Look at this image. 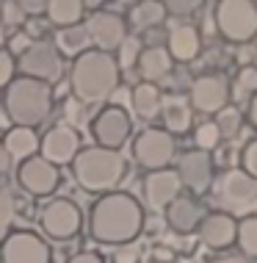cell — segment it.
I'll list each match as a JSON object with an SVG mask.
<instances>
[{
    "label": "cell",
    "mask_w": 257,
    "mask_h": 263,
    "mask_svg": "<svg viewBox=\"0 0 257 263\" xmlns=\"http://www.w3.org/2000/svg\"><path fill=\"white\" fill-rule=\"evenodd\" d=\"M144 208L130 191H111L97 197L89 208V238L103 247L135 244L144 230Z\"/></svg>",
    "instance_id": "cell-1"
},
{
    "label": "cell",
    "mask_w": 257,
    "mask_h": 263,
    "mask_svg": "<svg viewBox=\"0 0 257 263\" xmlns=\"http://www.w3.org/2000/svg\"><path fill=\"white\" fill-rule=\"evenodd\" d=\"M122 67L116 55L103 50H86L72 61L69 69V86L81 105H97L111 100V95L119 89Z\"/></svg>",
    "instance_id": "cell-2"
},
{
    "label": "cell",
    "mask_w": 257,
    "mask_h": 263,
    "mask_svg": "<svg viewBox=\"0 0 257 263\" xmlns=\"http://www.w3.org/2000/svg\"><path fill=\"white\" fill-rule=\"evenodd\" d=\"M55 91L50 83L36 78L19 75L14 83L3 89V111L11 125L19 127H36L53 114Z\"/></svg>",
    "instance_id": "cell-3"
},
{
    "label": "cell",
    "mask_w": 257,
    "mask_h": 263,
    "mask_svg": "<svg viewBox=\"0 0 257 263\" xmlns=\"http://www.w3.org/2000/svg\"><path fill=\"white\" fill-rule=\"evenodd\" d=\"M127 175V161L122 150H108V147H83L81 155L72 163L75 183L89 194H111L119 189V183Z\"/></svg>",
    "instance_id": "cell-4"
},
{
    "label": "cell",
    "mask_w": 257,
    "mask_h": 263,
    "mask_svg": "<svg viewBox=\"0 0 257 263\" xmlns=\"http://www.w3.org/2000/svg\"><path fill=\"white\" fill-rule=\"evenodd\" d=\"M39 233L47 241H58V244H67L75 236H81L83 230V211L77 208L75 200L69 197H53L39 208Z\"/></svg>",
    "instance_id": "cell-5"
},
{
    "label": "cell",
    "mask_w": 257,
    "mask_h": 263,
    "mask_svg": "<svg viewBox=\"0 0 257 263\" xmlns=\"http://www.w3.org/2000/svg\"><path fill=\"white\" fill-rule=\"evenodd\" d=\"M216 28L232 45H249L257 39V3L254 0H219Z\"/></svg>",
    "instance_id": "cell-6"
},
{
    "label": "cell",
    "mask_w": 257,
    "mask_h": 263,
    "mask_svg": "<svg viewBox=\"0 0 257 263\" xmlns=\"http://www.w3.org/2000/svg\"><path fill=\"white\" fill-rule=\"evenodd\" d=\"M213 197L227 213H246L257 205V180L244 166L224 169L213 183Z\"/></svg>",
    "instance_id": "cell-7"
},
{
    "label": "cell",
    "mask_w": 257,
    "mask_h": 263,
    "mask_svg": "<svg viewBox=\"0 0 257 263\" xmlns=\"http://www.w3.org/2000/svg\"><path fill=\"white\" fill-rule=\"evenodd\" d=\"M133 161L147 172L169 169L177 161V136L166 127H147L133 139Z\"/></svg>",
    "instance_id": "cell-8"
},
{
    "label": "cell",
    "mask_w": 257,
    "mask_h": 263,
    "mask_svg": "<svg viewBox=\"0 0 257 263\" xmlns=\"http://www.w3.org/2000/svg\"><path fill=\"white\" fill-rule=\"evenodd\" d=\"M133 136V117L122 105H103L91 119V139L97 147L122 150Z\"/></svg>",
    "instance_id": "cell-9"
},
{
    "label": "cell",
    "mask_w": 257,
    "mask_h": 263,
    "mask_svg": "<svg viewBox=\"0 0 257 263\" xmlns=\"http://www.w3.org/2000/svg\"><path fill=\"white\" fill-rule=\"evenodd\" d=\"M14 180H17L19 191H25L28 197H36V200H45V197H53L61 186V169L55 163H50L47 158H28L23 163H17L14 169Z\"/></svg>",
    "instance_id": "cell-10"
},
{
    "label": "cell",
    "mask_w": 257,
    "mask_h": 263,
    "mask_svg": "<svg viewBox=\"0 0 257 263\" xmlns=\"http://www.w3.org/2000/svg\"><path fill=\"white\" fill-rule=\"evenodd\" d=\"M0 263H53V250L42 233L9 230L0 247Z\"/></svg>",
    "instance_id": "cell-11"
},
{
    "label": "cell",
    "mask_w": 257,
    "mask_h": 263,
    "mask_svg": "<svg viewBox=\"0 0 257 263\" xmlns=\"http://www.w3.org/2000/svg\"><path fill=\"white\" fill-rule=\"evenodd\" d=\"M188 100L194 105V111L205 114V117H216L219 111H224L232 100V86L221 72H205L194 78L188 89Z\"/></svg>",
    "instance_id": "cell-12"
},
{
    "label": "cell",
    "mask_w": 257,
    "mask_h": 263,
    "mask_svg": "<svg viewBox=\"0 0 257 263\" xmlns=\"http://www.w3.org/2000/svg\"><path fill=\"white\" fill-rule=\"evenodd\" d=\"M17 61H19V75L36 78V81H45L50 86L55 81H61V75H64V59H61L58 45H53L47 39L33 42L31 50L25 55H19Z\"/></svg>",
    "instance_id": "cell-13"
},
{
    "label": "cell",
    "mask_w": 257,
    "mask_h": 263,
    "mask_svg": "<svg viewBox=\"0 0 257 263\" xmlns=\"http://www.w3.org/2000/svg\"><path fill=\"white\" fill-rule=\"evenodd\" d=\"M177 175H180L183 186L191 191L194 197H202L213 191V183H216V163H213V155L208 150H185L177 158Z\"/></svg>",
    "instance_id": "cell-14"
},
{
    "label": "cell",
    "mask_w": 257,
    "mask_h": 263,
    "mask_svg": "<svg viewBox=\"0 0 257 263\" xmlns=\"http://www.w3.org/2000/svg\"><path fill=\"white\" fill-rule=\"evenodd\" d=\"M86 25H89L94 50H103V53H119V47L130 39V23L116 11L100 9L97 14H91Z\"/></svg>",
    "instance_id": "cell-15"
},
{
    "label": "cell",
    "mask_w": 257,
    "mask_h": 263,
    "mask_svg": "<svg viewBox=\"0 0 257 263\" xmlns=\"http://www.w3.org/2000/svg\"><path fill=\"white\" fill-rule=\"evenodd\" d=\"M81 150H83L81 133H77L69 122H58V125L50 127V130H45L39 155L61 169V166H72L75 158L81 155Z\"/></svg>",
    "instance_id": "cell-16"
},
{
    "label": "cell",
    "mask_w": 257,
    "mask_h": 263,
    "mask_svg": "<svg viewBox=\"0 0 257 263\" xmlns=\"http://www.w3.org/2000/svg\"><path fill=\"white\" fill-rule=\"evenodd\" d=\"M183 180L177 169H158V172H147L141 180V194H144L147 208L152 211H166L177 197L183 194Z\"/></svg>",
    "instance_id": "cell-17"
},
{
    "label": "cell",
    "mask_w": 257,
    "mask_h": 263,
    "mask_svg": "<svg viewBox=\"0 0 257 263\" xmlns=\"http://www.w3.org/2000/svg\"><path fill=\"white\" fill-rule=\"evenodd\" d=\"M238 222L241 219H235V213L213 211L199 224V230H196L199 241L213 252H224L230 247H238Z\"/></svg>",
    "instance_id": "cell-18"
},
{
    "label": "cell",
    "mask_w": 257,
    "mask_h": 263,
    "mask_svg": "<svg viewBox=\"0 0 257 263\" xmlns=\"http://www.w3.org/2000/svg\"><path fill=\"white\" fill-rule=\"evenodd\" d=\"M163 216H166V224H169L171 233L188 236V233L199 230V224H202V219L208 216V213L202 211V205H199V200L194 194H180L166 211H163Z\"/></svg>",
    "instance_id": "cell-19"
},
{
    "label": "cell",
    "mask_w": 257,
    "mask_h": 263,
    "mask_svg": "<svg viewBox=\"0 0 257 263\" xmlns=\"http://www.w3.org/2000/svg\"><path fill=\"white\" fill-rule=\"evenodd\" d=\"M3 150L11 155L17 163H23L28 158H36L42 153V136L36 133V127H19L14 125L6 130L3 136Z\"/></svg>",
    "instance_id": "cell-20"
},
{
    "label": "cell",
    "mask_w": 257,
    "mask_h": 263,
    "mask_svg": "<svg viewBox=\"0 0 257 263\" xmlns=\"http://www.w3.org/2000/svg\"><path fill=\"white\" fill-rule=\"evenodd\" d=\"M166 47H169L171 59H174L177 64H188L199 55V50H202V36H199V31L194 25L185 23V25L171 28Z\"/></svg>",
    "instance_id": "cell-21"
},
{
    "label": "cell",
    "mask_w": 257,
    "mask_h": 263,
    "mask_svg": "<svg viewBox=\"0 0 257 263\" xmlns=\"http://www.w3.org/2000/svg\"><path fill=\"white\" fill-rule=\"evenodd\" d=\"M139 75L144 78L147 83H158L163 78L171 75V69H174V59H171L169 47H144V53H141V61H139Z\"/></svg>",
    "instance_id": "cell-22"
},
{
    "label": "cell",
    "mask_w": 257,
    "mask_h": 263,
    "mask_svg": "<svg viewBox=\"0 0 257 263\" xmlns=\"http://www.w3.org/2000/svg\"><path fill=\"white\" fill-rule=\"evenodd\" d=\"M161 117H163V127L180 139L194 127V105H191V100H185V97H169L163 103Z\"/></svg>",
    "instance_id": "cell-23"
},
{
    "label": "cell",
    "mask_w": 257,
    "mask_h": 263,
    "mask_svg": "<svg viewBox=\"0 0 257 263\" xmlns=\"http://www.w3.org/2000/svg\"><path fill=\"white\" fill-rule=\"evenodd\" d=\"M130 103H133V114L139 119H155L158 114L163 111V91L158 89V83H147V81H141V83H135V89H133V95H130Z\"/></svg>",
    "instance_id": "cell-24"
},
{
    "label": "cell",
    "mask_w": 257,
    "mask_h": 263,
    "mask_svg": "<svg viewBox=\"0 0 257 263\" xmlns=\"http://www.w3.org/2000/svg\"><path fill=\"white\" fill-rule=\"evenodd\" d=\"M169 9L161 3V0H139V3L127 14V23H130L133 31H152L166 23Z\"/></svg>",
    "instance_id": "cell-25"
},
{
    "label": "cell",
    "mask_w": 257,
    "mask_h": 263,
    "mask_svg": "<svg viewBox=\"0 0 257 263\" xmlns=\"http://www.w3.org/2000/svg\"><path fill=\"white\" fill-rule=\"evenodd\" d=\"M47 20L55 28H75L83 25V14H86V3L83 0H50L47 6Z\"/></svg>",
    "instance_id": "cell-26"
},
{
    "label": "cell",
    "mask_w": 257,
    "mask_h": 263,
    "mask_svg": "<svg viewBox=\"0 0 257 263\" xmlns=\"http://www.w3.org/2000/svg\"><path fill=\"white\" fill-rule=\"evenodd\" d=\"M89 42H91V33H89V25H75V28H64V31L55 33V45H58L61 53L67 55H81L89 50Z\"/></svg>",
    "instance_id": "cell-27"
},
{
    "label": "cell",
    "mask_w": 257,
    "mask_h": 263,
    "mask_svg": "<svg viewBox=\"0 0 257 263\" xmlns=\"http://www.w3.org/2000/svg\"><path fill=\"white\" fill-rule=\"evenodd\" d=\"M238 250L244 258H257V213L241 216L238 222Z\"/></svg>",
    "instance_id": "cell-28"
},
{
    "label": "cell",
    "mask_w": 257,
    "mask_h": 263,
    "mask_svg": "<svg viewBox=\"0 0 257 263\" xmlns=\"http://www.w3.org/2000/svg\"><path fill=\"white\" fill-rule=\"evenodd\" d=\"M25 205L17 200V191L9 189V186H3L0 189V224H3V230L9 233L11 230V224H14V219L23 213Z\"/></svg>",
    "instance_id": "cell-29"
},
{
    "label": "cell",
    "mask_w": 257,
    "mask_h": 263,
    "mask_svg": "<svg viewBox=\"0 0 257 263\" xmlns=\"http://www.w3.org/2000/svg\"><path fill=\"white\" fill-rule=\"evenodd\" d=\"M221 139H224V136H221L216 119H205V122H199V125L194 127V147H196V150L213 153V150L219 147Z\"/></svg>",
    "instance_id": "cell-30"
},
{
    "label": "cell",
    "mask_w": 257,
    "mask_h": 263,
    "mask_svg": "<svg viewBox=\"0 0 257 263\" xmlns=\"http://www.w3.org/2000/svg\"><path fill=\"white\" fill-rule=\"evenodd\" d=\"M213 119H216V125H219V130H221L224 139H235L241 130H244V114L235 108V105H227V108L219 111Z\"/></svg>",
    "instance_id": "cell-31"
},
{
    "label": "cell",
    "mask_w": 257,
    "mask_h": 263,
    "mask_svg": "<svg viewBox=\"0 0 257 263\" xmlns=\"http://www.w3.org/2000/svg\"><path fill=\"white\" fill-rule=\"evenodd\" d=\"M235 95L246 97V100H252V97L257 95V67L254 64L241 67L238 78H235Z\"/></svg>",
    "instance_id": "cell-32"
},
{
    "label": "cell",
    "mask_w": 257,
    "mask_h": 263,
    "mask_svg": "<svg viewBox=\"0 0 257 263\" xmlns=\"http://www.w3.org/2000/svg\"><path fill=\"white\" fill-rule=\"evenodd\" d=\"M141 53H144V47H141L139 36H130V39H127L122 47H119V53H116L119 67H122V69H133V67H139Z\"/></svg>",
    "instance_id": "cell-33"
},
{
    "label": "cell",
    "mask_w": 257,
    "mask_h": 263,
    "mask_svg": "<svg viewBox=\"0 0 257 263\" xmlns=\"http://www.w3.org/2000/svg\"><path fill=\"white\" fill-rule=\"evenodd\" d=\"M17 69H19L17 55H14L9 47H3V50H0V83H3V89L19 78V75H17Z\"/></svg>",
    "instance_id": "cell-34"
},
{
    "label": "cell",
    "mask_w": 257,
    "mask_h": 263,
    "mask_svg": "<svg viewBox=\"0 0 257 263\" xmlns=\"http://www.w3.org/2000/svg\"><path fill=\"white\" fill-rule=\"evenodd\" d=\"M144 252H141L139 244H122L111 250V263H141Z\"/></svg>",
    "instance_id": "cell-35"
},
{
    "label": "cell",
    "mask_w": 257,
    "mask_h": 263,
    "mask_svg": "<svg viewBox=\"0 0 257 263\" xmlns=\"http://www.w3.org/2000/svg\"><path fill=\"white\" fill-rule=\"evenodd\" d=\"M33 42H36V39H33L31 33H28L25 28H23V31L11 33V36H9V42H6V47H9V50H11V53L19 59V55H25V53L33 47Z\"/></svg>",
    "instance_id": "cell-36"
},
{
    "label": "cell",
    "mask_w": 257,
    "mask_h": 263,
    "mask_svg": "<svg viewBox=\"0 0 257 263\" xmlns=\"http://www.w3.org/2000/svg\"><path fill=\"white\" fill-rule=\"evenodd\" d=\"M3 23L9 25V28H25L28 25V14L19 9L14 0H6V6H3Z\"/></svg>",
    "instance_id": "cell-37"
},
{
    "label": "cell",
    "mask_w": 257,
    "mask_h": 263,
    "mask_svg": "<svg viewBox=\"0 0 257 263\" xmlns=\"http://www.w3.org/2000/svg\"><path fill=\"white\" fill-rule=\"evenodd\" d=\"M241 166L257 180V136L246 141V147L241 150Z\"/></svg>",
    "instance_id": "cell-38"
},
{
    "label": "cell",
    "mask_w": 257,
    "mask_h": 263,
    "mask_svg": "<svg viewBox=\"0 0 257 263\" xmlns=\"http://www.w3.org/2000/svg\"><path fill=\"white\" fill-rule=\"evenodd\" d=\"M161 3L169 9V14L188 17V14H194V11L199 9V3H202V0H161Z\"/></svg>",
    "instance_id": "cell-39"
},
{
    "label": "cell",
    "mask_w": 257,
    "mask_h": 263,
    "mask_svg": "<svg viewBox=\"0 0 257 263\" xmlns=\"http://www.w3.org/2000/svg\"><path fill=\"white\" fill-rule=\"evenodd\" d=\"M14 3H17L25 14H42V11H47L50 0H14Z\"/></svg>",
    "instance_id": "cell-40"
},
{
    "label": "cell",
    "mask_w": 257,
    "mask_h": 263,
    "mask_svg": "<svg viewBox=\"0 0 257 263\" xmlns=\"http://www.w3.org/2000/svg\"><path fill=\"white\" fill-rule=\"evenodd\" d=\"M177 255H174V250L171 247H166V244H155L152 247V260H158V263H171Z\"/></svg>",
    "instance_id": "cell-41"
},
{
    "label": "cell",
    "mask_w": 257,
    "mask_h": 263,
    "mask_svg": "<svg viewBox=\"0 0 257 263\" xmlns=\"http://www.w3.org/2000/svg\"><path fill=\"white\" fill-rule=\"evenodd\" d=\"M64 263H105V258L100 252H75L72 258H67Z\"/></svg>",
    "instance_id": "cell-42"
},
{
    "label": "cell",
    "mask_w": 257,
    "mask_h": 263,
    "mask_svg": "<svg viewBox=\"0 0 257 263\" xmlns=\"http://www.w3.org/2000/svg\"><path fill=\"white\" fill-rule=\"evenodd\" d=\"M246 119H249V125L257 130V95H254L252 100H249V105H246Z\"/></svg>",
    "instance_id": "cell-43"
},
{
    "label": "cell",
    "mask_w": 257,
    "mask_h": 263,
    "mask_svg": "<svg viewBox=\"0 0 257 263\" xmlns=\"http://www.w3.org/2000/svg\"><path fill=\"white\" fill-rule=\"evenodd\" d=\"M210 263H249V258H244V255H224V258H216Z\"/></svg>",
    "instance_id": "cell-44"
},
{
    "label": "cell",
    "mask_w": 257,
    "mask_h": 263,
    "mask_svg": "<svg viewBox=\"0 0 257 263\" xmlns=\"http://www.w3.org/2000/svg\"><path fill=\"white\" fill-rule=\"evenodd\" d=\"M86 3V9H103L105 3H111V0H83Z\"/></svg>",
    "instance_id": "cell-45"
},
{
    "label": "cell",
    "mask_w": 257,
    "mask_h": 263,
    "mask_svg": "<svg viewBox=\"0 0 257 263\" xmlns=\"http://www.w3.org/2000/svg\"><path fill=\"white\" fill-rule=\"evenodd\" d=\"M252 64L257 67V45H254V50H252Z\"/></svg>",
    "instance_id": "cell-46"
}]
</instances>
